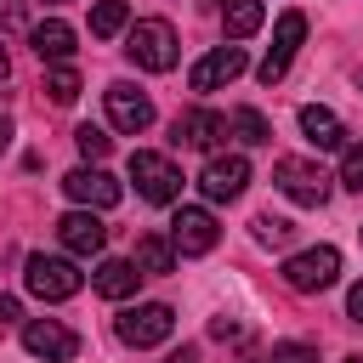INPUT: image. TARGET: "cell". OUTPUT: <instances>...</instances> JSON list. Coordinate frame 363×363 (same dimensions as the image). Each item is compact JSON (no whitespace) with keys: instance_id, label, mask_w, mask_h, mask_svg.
I'll return each instance as SVG.
<instances>
[{"instance_id":"6da1fadb","label":"cell","mask_w":363,"mask_h":363,"mask_svg":"<svg viewBox=\"0 0 363 363\" xmlns=\"http://www.w3.org/2000/svg\"><path fill=\"white\" fill-rule=\"evenodd\" d=\"M125 57H130L136 68H147V74H170V68H176V28H170L164 17H142V23H130V34H125Z\"/></svg>"},{"instance_id":"7a4b0ae2","label":"cell","mask_w":363,"mask_h":363,"mask_svg":"<svg viewBox=\"0 0 363 363\" xmlns=\"http://www.w3.org/2000/svg\"><path fill=\"white\" fill-rule=\"evenodd\" d=\"M340 278V250L335 244H312V250H295L289 261H284V284L295 289V295H318V289H329Z\"/></svg>"},{"instance_id":"3957f363","label":"cell","mask_w":363,"mask_h":363,"mask_svg":"<svg viewBox=\"0 0 363 363\" xmlns=\"http://www.w3.org/2000/svg\"><path fill=\"white\" fill-rule=\"evenodd\" d=\"M272 182H278V193H284V199H295V204H306V210H318V204L329 199V176H323V164L295 159V153L272 159Z\"/></svg>"},{"instance_id":"277c9868","label":"cell","mask_w":363,"mask_h":363,"mask_svg":"<svg viewBox=\"0 0 363 363\" xmlns=\"http://www.w3.org/2000/svg\"><path fill=\"white\" fill-rule=\"evenodd\" d=\"M23 284H28V295H40V301H68V295H79L85 272H79L68 255H28Z\"/></svg>"},{"instance_id":"5b68a950","label":"cell","mask_w":363,"mask_h":363,"mask_svg":"<svg viewBox=\"0 0 363 363\" xmlns=\"http://www.w3.org/2000/svg\"><path fill=\"white\" fill-rule=\"evenodd\" d=\"M130 182H136V193H142L147 204H176V199H182V170H176L164 153L136 147V153H130Z\"/></svg>"},{"instance_id":"8992f818","label":"cell","mask_w":363,"mask_h":363,"mask_svg":"<svg viewBox=\"0 0 363 363\" xmlns=\"http://www.w3.org/2000/svg\"><path fill=\"white\" fill-rule=\"evenodd\" d=\"M113 329H119V340L125 346H159V340H170V329H176V312L164 306V301H142V306H125L119 318H113Z\"/></svg>"},{"instance_id":"52a82bcc","label":"cell","mask_w":363,"mask_h":363,"mask_svg":"<svg viewBox=\"0 0 363 363\" xmlns=\"http://www.w3.org/2000/svg\"><path fill=\"white\" fill-rule=\"evenodd\" d=\"M216 238H221V227H216V216H210L204 204H182V210L170 216V244H176V255H210Z\"/></svg>"},{"instance_id":"ba28073f","label":"cell","mask_w":363,"mask_h":363,"mask_svg":"<svg viewBox=\"0 0 363 363\" xmlns=\"http://www.w3.org/2000/svg\"><path fill=\"white\" fill-rule=\"evenodd\" d=\"M301 40H306V17H301V11H284L278 28H272V45H267V57H261V85H278V79L289 74Z\"/></svg>"},{"instance_id":"9c48e42d","label":"cell","mask_w":363,"mask_h":363,"mask_svg":"<svg viewBox=\"0 0 363 363\" xmlns=\"http://www.w3.org/2000/svg\"><path fill=\"white\" fill-rule=\"evenodd\" d=\"M102 102H108V125L125 130V136H136V130L153 125V102H147V91H136L130 79H113V85L102 91Z\"/></svg>"},{"instance_id":"30bf717a","label":"cell","mask_w":363,"mask_h":363,"mask_svg":"<svg viewBox=\"0 0 363 363\" xmlns=\"http://www.w3.org/2000/svg\"><path fill=\"white\" fill-rule=\"evenodd\" d=\"M199 187H204L210 204L238 199V193L250 187V159H244V153H210V164L199 170Z\"/></svg>"},{"instance_id":"8fae6325","label":"cell","mask_w":363,"mask_h":363,"mask_svg":"<svg viewBox=\"0 0 363 363\" xmlns=\"http://www.w3.org/2000/svg\"><path fill=\"white\" fill-rule=\"evenodd\" d=\"M227 130H233V119L216 113V108H187V113H176V125H170V136H176L182 147H204V153H216V147L227 142Z\"/></svg>"},{"instance_id":"7c38bea8","label":"cell","mask_w":363,"mask_h":363,"mask_svg":"<svg viewBox=\"0 0 363 363\" xmlns=\"http://www.w3.org/2000/svg\"><path fill=\"white\" fill-rule=\"evenodd\" d=\"M62 193H68L79 210H113L125 187H119L108 170H96V164H79V170H68V176H62Z\"/></svg>"},{"instance_id":"4fadbf2b","label":"cell","mask_w":363,"mask_h":363,"mask_svg":"<svg viewBox=\"0 0 363 363\" xmlns=\"http://www.w3.org/2000/svg\"><path fill=\"white\" fill-rule=\"evenodd\" d=\"M23 346H28L34 357H45V363H68V357L79 352V335H74L68 323H57V318H28V323H23Z\"/></svg>"},{"instance_id":"5bb4252c","label":"cell","mask_w":363,"mask_h":363,"mask_svg":"<svg viewBox=\"0 0 363 363\" xmlns=\"http://www.w3.org/2000/svg\"><path fill=\"white\" fill-rule=\"evenodd\" d=\"M244 74V45H216V51H204L193 68H187V85L193 91H221V85H233Z\"/></svg>"},{"instance_id":"9a60e30c","label":"cell","mask_w":363,"mask_h":363,"mask_svg":"<svg viewBox=\"0 0 363 363\" xmlns=\"http://www.w3.org/2000/svg\"><path fill=\"white\" fill-rule=\"evenodd\" d=\"M57 238H62V250H68V255H102L108 227H102V216H96V210H68V216L57 221Z\"/></svg>"},{"instance_id":"2e32d148","label":"cell","mask_w":363,"mask_h":363,"mask_svg":"<svg viewBox=\"0 0 363 363\" xmlns=\"http://www.w3.org/2000/svg\"><path fill=\"white\" fill-rule=\"evenodd\" d=\"M301 136H306L318 153H346V125L335 119V108L306 102V108H301Z\"/></svg>"},{"instance_id":"e0dca14e","label":"cell","mask_w":363,"mask_h":363,"mask_svg":"<svg viewBox=\"0 0 363 363\" xmlns=\"http://www.w3.org/2000/svg\"><path fill=\"white\" fill-rule=\"evenodd\" d=\"M28 45H34V57H40V62H51V68H62V62L79 51V45H74V28H68L62 17H45V23H34Z\"/></svg>"},{"instance_id":"ac0fdd59","label":"cell","mask_w":363,"mask_h":363,"mask_svg":"<svg viewBox=\"0 0 363 363\" xmlns=\"http://www.w3.org/2000/svg\"><path fill=\"white\" fill-rule=\"evenodd\" d=\"M130 261H136L142 278H164V272H176V244H170V233H142Z\"/></svg>"},{"instance_id":"d6986e66","label":"cell","mask_w":363,"mask_h":363,"mask_svg":"<svg viewBox=\"0 0 363 363\" xmlns=\"http://www.w3.org/2000/svg\"><path fill=\"white\" fill-rule=\"evenodd\" d=\"M136 261H119V255H108V261H96V272H91V289L96 295H108V301H125V295H136Z\"/></svg>"},{"instance_id":"ffe728a7","label":"cell","mask_w":363,"mask_h":363,"mask_svg":"<svg viewBox=\"0 0 363 363\" xmlns=\"http://www.w3.org/2000/svg\"><path fill=\"white\" fill-rule=\"evenodd\" d=\"M221 23H227V40H250L267 23V11L261 0H221Z\"/></svg>"},{"instance_id":"44dd1931","label":"cell","mask_w":363,"mask_h":363,"mask_svg":"<svg viewBox=\"0 0 363 363\" xmlns=\"http://www.w3.org/2000/svg\"><path fill=\"white\" fill-rule=\"evenodd\" d=\"M130 28V6L125 0H96L91 6V34L96 40H113V34H125Z\"/></svg>"},{"instance_id":"7402d4cb","label":"cell","mask_w":363,"mask_h":363,"mask_svg":"<svg viewBox=\"0 0 363 363\" xmlns=\"http://www.w3.org/2000/svg\"><path fill=\"white\" fill-rule=\"evenodd\" d=\"M233 130H238L244 147H267V142H272V125H267L255 108H233Z\"/></svg>"},{"instance_id":"603a6c76","label":"cell","mask_w":363,"mask_h":363,"mask_svg":"<svg viewBox=\"0 0 363 363\" xmlns=\"http://www.w3.org/2000/svg\"><path fill=\"white\" fill-rule=\"evenodd\" d=\"M45 96H51L57 108H68V102H79V74H74L68 62H62V68H51V74H45Z\"/></svg>"},{"instance_id":"cb8c5ba5","label":"cell","mask_w":363,"mask_h":363,"mask_svg":"<svg viewBox=\"0 0 363 363\" xmlns=\"http://www.w3.org/2000/svg\"><path fill=\"white\" fill-rule=\"evenodd\" d=\"M250 233H255V244H289V238H295V221H284V216L261 210V216L250 221Z\"/></svg>"},{"instance_id":"d4e9b609","label":"cell","mask_w":363,"mask_h":363,"mask_svg":"<svg viewBox=\"0 0 363 363\" xmlns=\"http://www.w3.org/2000/svg\"><path fill=\"white\" fill-rule=\"evenodd\" d=\"M74 147H79L85 159H102V153L113 147V136H108L102 125H79V130H74Z\"/></svg>"},{"instance_id":"484cf974","label":"cell","mask_w":363,"mask_h":363,"mask_svg":"<svg viewBox=\"0 0 363 363\" xmlns=\"http://www.w3.org/2000/svg\"><path fill=\"white\" fill-rule=\"evenodd\" d=\"M340 182H346L352 193H363V142H346V153H340Z\"/></svg>"},{"instance_id":"4316f807","label":"cell","mask_w":363,"mask_h":363,"mask_svg":"<svg viewBox=\"0 0 363 363\" xmlns=\"http://www.w3.org/2000/svg\"><path fill=\"white\" fill-rule=\"evenodd\" d=\"M272 363H318V352L306 340H278L272 346Z\"/></svg>"},{"instance_id":"83f0119b","label":"cell","mask_w":363,"mask_h":363,"mask_svg":"<svg viewBox=\"0 0 363 363\" xmlns=\"http://www.w3.org/2000/svg\"><path fill=\"white\" fill-rule=\"evenodd\" d=\"M11 23H23V0H0V28H11Z\"/></svg>"},{"instance_id":"f1b7e54d","label":"cell","mask_w":363,"mask_h":363,"mask_svg":"<svg viewBox=\"0 0 363 363\" xmlns=\"http://www.w3.org/2000/svg\"><path fill=\"white\" fill-rule=\"evenodd\" d=\"M346 312H352V323H363V284H352V295H346Z\"/></svg>"},{"instance_id":"f546056e","label":"cell","mask_w":363,"mask_h":363,"mask_svg":"<svg viewBox=\"0 0 363 363\" xmlns=\"http://www.w3.org/2000/svg\"><path fill=\"white\" fill-rule=\"evenodd\" d=\"M17 318H23V312H17V301H11V295H0V323H17Z\"/></svg>"},{"instance_id":"4dcf8cb0","label":"cell","mask_w":363,"mask_h":363,"mask_svg":"<svg viewBox=\"0 0 363 363\" xmlns=\"http://www.w3.org/2000/svg\"><path fill=\"white\" fill-rule=\"evenodd\" d=\"M164 363H199V352H193V346H176V352H170Z\"/></svg>"},{"instance_id":"1f68e13d","label":"cell","mask_w":363,"mask_h":363,"mask_svg":"<svg viewBox=\"0 0 363 363\" xmlns=\"http://www.w3.org/2000/svg\"><path fill=\"white\" fill-rule=\"evenodd\" d=\"M6 147H11V119L0 113V153H6Z\"/></svg>"},{"instance_id":"d6a6232c","label":"cell","mask_w":363,"mask_h":363,"mask_svg":"<svg viewBox=\"0 0 363 363\" xmlns=\"http://www.w3.org/2000/svg\"><path fill=\"white\" fill-rule=\"evenodd\" d=\"M11 74V57H6V40H0V79Z\"/></svg>"},{"instance_id":"836d02e7","label":"cell","mask_w":363,"mask_h":363,"mask_svg":"<svg viewBox=\"0 0 363 363\" xmlns=\"http://www.w3.org/2000/svg\"><path fill=\"white\" fill-rule=\"evenodd\" d=\"M346 363H363V357H346Z\"/></svg>"},{"instance_id":"e575fe53","label":"cell","mask_w":363,"mask_h":363,"mask_svg":"<svg viewBox=\"0 0 363 363\" xmlns=\"http://www.w3.org/2000/svg\"><path fill=\"white\" fill-rule=\"evenodd\" d=\"M357 91H363V74H357Z\"/></svg>"},{"instance_id":"d590c367","label":"cell","mask_w":363,"mask_h":363,"mask_svg":"<svg viewBox=\"0 0 363 363\" xmlns=\"http://www.w3.org/2000/svg\"><path fill=\"white\" fill-rule=\"evenodd\" d=\"M51 6H62V0H51Z\"/></svg>"},{"instance_id":"8d00e7d4","label":"cell","mask_w":363,"mask_h":363,"mask_svg":"<svg viewBox=\"0 0 363 363\" xmlns=\"http://www.w3.org/2000/svg\"><path fill=\"white\" fill-rule=\"evenodd\" d=\"M357 233H363V227H357Z\"/></svg>"}]
</instances>
